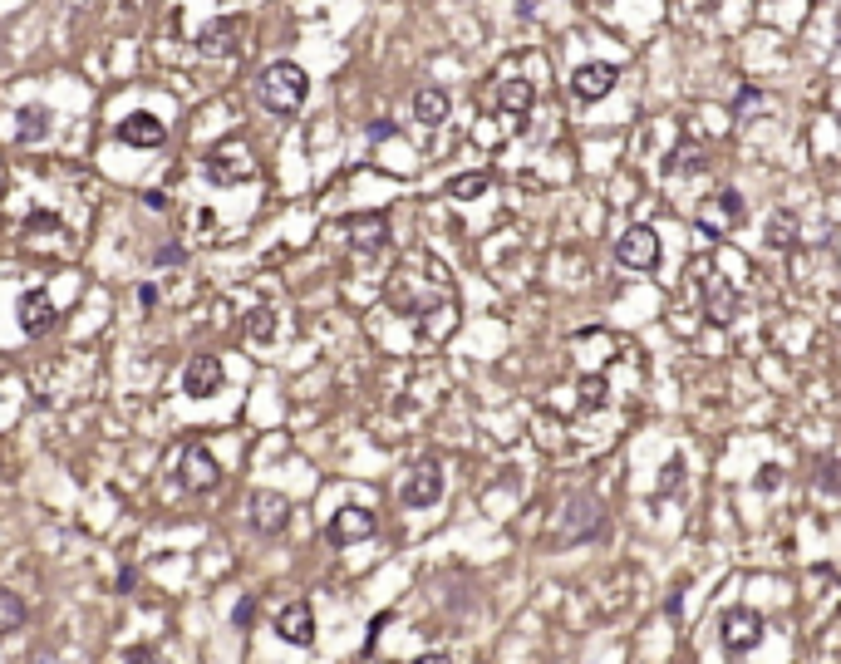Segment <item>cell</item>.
<instances>
[{
	"label": "cell",
	"mask_w": 841,
	"mask_h": 664,
	"mask_svg": "<svg viewBox=\"0 0 841 664\" xmlns=\"http://www.w3.org/2000/svg\"><path fill=\"white\" fill-rule=\"evenodd\" d=\"M251 94H256V104H261L266 114L291 119V114H301V104L310 99V79H305V69L296 60H271L256 74Z\"/></svg>",
	"instance_id": "6da1fadb"
},
{
	"label": "cell",
	"mask_w": 841,
	"mask_h": 664,
	"mask_svg": "<svg viewBox=\"0 0 841 664\" xmlns=\"http://www.w3.org/2000/svg\"><path fill=\"white\" fill-rule=\"evenodd\" d=\"M601 502L596 497H571L566 507H561V522H556V532H551V546H566V542H586V537H596L601 532Z\"/></svg>",
	"instance_id": "7a4b0ae2"
},
{
	"label": "cell",
	"mask_w": 841,
	"mask_h": 664,
	"mask_svg": "<svg viewBox=\"0 0 841 664\" xmlns=\"http://www.w3.org/2000/svg\"><path fill=\"white\" fill-rule=\"evenodd\" d=\"M738 222H743V197H738L733 187L709 192V197L699 202V212H694V227H699L704 237H728Z\"/></svg>",
	"instance_id": "3957f363"
},
{
	"label": "cell",
	"mask_w": 841,
	"mask_h": 664,
	"mask_svg": "<svg viewBox=\"0 0 841 664\" xmlns=\"http://www.w3.org/2000/svg\"><path fill=\"white\" fill-rule=\"evenodd\" d=\"M719 630H723V650L728 655H748V650H758L763 645V615L758 610H748V605H738V610H728L719 620Z\"/></svg>",
	"instance_id": "277c9868"
},
{
	"label": "cell",
	"mask_w": 841,
	"mask_h": 664,
	"mask_svg": "<svg viewBox=\"0 0 841 664\" xmlns=\"http://www.w3.org/2000/svg\"><path fill=\"white\" fill-rule=\"evenodd\" d=\"M207 178L222 182V187H232V182H251V178H256V163H251V153H246L241 143H217V148L207 153Z\"/></svg>",
	"instance_id": "5b68a950"
},
{
	"label": "cell",
	"mask_w": 841,
	"mask_h": 664,
	"mask_svg": "<svg viewBox=\"0 0 841 664\" xmlns=\"http://www.w3.org/2000/svg\"><path fill=\"white\" fill-rule=\"evenodd\" d=\"M615 256H620V266L655 271V266H660V232H655V227H630V232L615 242Z\"/></svg>",
	"instance_id": "8992f818"
},
{
	"label": "cell",
	"mask_w": 841,
	"mask_h": 664,
	"mask_svg": "<svg viewBox=\"0 0 841 664\" xmlns=\"http://www.w3.org/2000/svg\"><path fill=\"white\" fill-rule=\"evenodd\" d=\"M379 532V517L360 507V502H350V507H340L335 517H330V542L335 546H355V542H369Z\"/></svg>",
	"instance_id": "52a82bcc"
},
{
	"label": "cell",
	"mask_w": 841,
	"mask_h": 664,
	"mask_svg": "<svg viewBox=\"0 0 841 664\" xmlns=\"http://www.w3.org/2000/svg\"><path fill=\"white\" fill-rule=\"evenodd\" d=\"M438 497H443V468H438L433 458H423L419 468L409 473V483L399 487V502L414 507V512H423V507H433Z\"/></svg>",
	"instance_id": "ba28073f"
},
{
	"label": "cell",
	"mask_w": 841,
	"mask_h": 664,
	"mask_svg": "<svg viewBox=\"0 0 841 664\" xmlns=\"http://www.w3.org/2000/svg\"><path fill=\"white\" fill-rule=\"evenodd\" d=\"M237 50H241V25L232 15H222V20H212V25L197 30V55H207V60H232Z\"/></svg>",
	"instance_id": "9c48e42d"
},
{
	"label": "cell",
	"mask_w": 841,
	"mask_h": 664,
	"mask_svg": "<svg viewBox=\"0 0 841 664\" xmlns=\"http://www.w3.org/2000/svg\"><path fill=\"white\" fill-rule=\"evenodd\" d=\"M217 483H222L217 458H212L202 443H187V448H182V487H187V492H212Z\"/></svg>",
	"instance_id": "30bf717a"
},
{
	"label": "cell",
	"mask_w": 841,
	"mask_h": 664,
	"mask_svg": "<svg viewBox=\"0 0 841 664\" xmlns=\"http://www.w3.org/2000/svg\"><path fill=\"white\" fill-rule=\"evenodd\" d=\"M615 79H620V69H615V64L591 60V64H581V69L571 74V94H576L581 104H596V99H605V94L615 89Z\"/></svg>",
	"instance_id": "8fae6325"
},
{
	"label": "cell",
	"mask_w": 841,
	"mask_h": 664,
	"mask_svg": "<svg viewBox=\"0 0 841 664\" xmlns=\"http://www.w3.org/2000/svg\"><path fill=\"white\" fill-rule=\"evenodd\" d=\"M276 635H281L286 645H296V650L315 645V610H310L305 601L281 605V615H276Z\"/></svg>",
	"instance_id": "7c38bea8"
},
{
	"label": "cell",
	"mask_w": 841,
	"mask_h": 664,
	"mask_svg": "<svg viewBox=\"0 0 841 664\" xmlns=\"http://www.w3.org/2000/svg\"><path fill=\"white\" fill-rule=\"evenodd\" d=\"M246 507H251V527H256L261 537H276V532L286 527V512H291V507H286V497H281V492H271V487L251 492V502H246Z\"/></svg>",
	"instance_id": "4fadbf2b"
},
{
	"label": "cell",
	"mask_w": 841,
	"mask_h": 664,
	"mask_svg": "<svg viewBox=\"0 0 841 664\" xmlns=\"http://www.w3.org/2000/svg\"><path fill=\"white\" fill-rule=\"evenodd\" d=\"M217 389H222V360L217 355H197L182 369V394L187 399H212Z\"/></svg>",
	"instance_id": "5bb4252c"
},
{
	"label": "cell",
	"mask_w": 841,
	"mask_h": 664,
	"mask_svg": "<svg viewBox=\"0 0 841 664\" xmlns=\"http://www.w3.org/2000/svg\"><path fill=\"white\" fill-rule=\"evenodd\" d=\"M119 143H128V148H163V143H168V128H163V119H153V114H128V119L119 123Z\"/></svg>",
	"instance_id": "9a60e30c"
},
{
	"label": "cell",
	"mask_w": 841,
	"mask_h": 664,
	"mask_svg": "<svg viewBox=\"0 0 841 664\" xmlns=\"http://www.w3.org/2000/svg\"><path fill=\"white\" fill-rule=\"evenodd\" d=\"M55 325V301L45 291H25L20 296V330L25 335H45Z\"/></svg>",
	"instance_id": "2e32d148"
},
{
	"label": "cell",
	"mask_w": 841,
	"mask_h": 664,
	"mask_svg": "<svg viewBox=\"0 0 841 664\" xmlns=\"http://www.w3.org/2000/svg\"><path fill=\"white\" fill-rule=\"evenodd\" d=\"M502 114L507 119H527L532 114V104H537V89H532V79H502Z\"/></svg>",
	"instance_id": "e0dca14e"
},
{
	"label": "cell",
	"mask_w": 841,
	"mask_h": 664,
	"mask_svg": "<svg viewBox=\"0 0 841 664\" xmlns=\"http://www.w3.org/2000/svg\"><path fill=\"white\" fill-rule=\"evenodd\" d=\"M448 109H453V104H448V94H443V89H433V84H423L419 94H414V119H419L423 128H438V123L448 119Z\"/></svg>",
	"instance_id": "ac0fdd59"
},
{
	"label": "cell",
	"mask_w": 841,
	"mask_h": 664,
	"mask_svg": "<svg viewBox=\"0 0 841 664\" xmlns=\"http://www.w3.org/2000/svg\"><path fill=\"white\" fill-rule=\"evenodd\" d=\"M704 291H709V320H714V325H728V320H733V310H738L733 286H723L719 276H704Z\"/></svg>",
	"instance_id": "d6986e66"
},
{
	"label": "cell",
	"mask_w": 841,
	"mask_h": 664,
	"mask_svg": "<svg viewBox=\"0 0 841 664\" xmlns=\"http://www.w3.org/2000/svg\"><path fill=\"white\" fill-rule=\"evenodd\" d=\"M25 601L15 596V591H0V635H15L20 625H25Z\"/></svg>",
	"instance_id": "ffe728a7"
},
{
	"label": "cell",
	"mask_w": 841,
	"mask_h": 664,
	"mask_svg": "<svg viewBox=\"0 0 841 664\" xmlns=\"http://www.w3.org/2000/svg\"><path fill=\"white\" fill-rule=\"evenodd\" d=\"M768 242L778 246V251H792V242H797V212H773V222H768Z\"/></svg>",
	"instance_id": "44dd1931"
},
{
	"label": "cell",
	"mask_w": 841,
	"mask_h": 664,
	"mask_svg": "<svg viewBox=\"0 0 841 664\" xmlns=\"http://www.w3.org/2000/svg\"><path fill=\"white\" fill-rule=\"evenodd\" d=\"M492 187V173H463V178L448 182V197H458V202H473V197H482Z\"/></svg>",
	"instance_id": "7402d4cb"
},
{
	"label": "cell",
	"mask_w": 841,
	"mask_h": 664,
	"mask_svg": "<svg viewBox=\"0 0 841 664\" xmlns=\"http://www.w3.org/2000/svg\"><path fill=\"white\" fill-rule=\"evenodd\" d=\"M246 335H251L256 345H271V340H276V315H271L266 305H256V310L246 315Z\"/></svg>",
	"instance_id": "603a6c76"
},
{
	"label": "cell",
	"mask_w": 841,
	"mask_h": 664,
	"mask_svg": "<svg viewBox=\"0 0 841 664\" xmlns=\"http://www.w3.org/2000/svg\"><path fill=\"white\" fill-rule=\"evenodd\" d=\"M50 133V109H20V143H35Z\"/></svg>",
	"instance_id": "cb8c5ba5"
},
{
	"label": "cell",
	"mask_w": 841,
	"mask_h": 664,
	"mask_svg": "<svg viewBox=\"0 0 841 664\" xmlns=\"http://www.w3.org/2000/svg\"><path fill=\"white\" fill-rule=\"evenodd\" d=\"M355 227H360V232H364V237H360V251H379V246H384V237H389V227H384V217H360Z\"/></svg>",
	"instance_id": "d4e9b609"
},
{
	"label": "cell",
	"mask_w": 841,
	"mask_h": 664,
	"mask_svg": "<svg viewBox=\"0 0 841 664\" xmlns=\"http://www.w3.org/2000/svg\"><path fill=\"white\" fill-rule=\"evenodd\" d=\"M817 487H822V492H841V463L827 458V463H822V473H817Z\"/></svg>",
	"instance_id": "484cf974"
},
{
	"label": "cell",
	"mask_w": 841,
	"mask_h": 664,
	"mask_svg": "<svg viewBox=\"0 0 841 664\" xmlns=\"http://www.w3.org/2000/svg\"><path fill=\"white\" fill-rule=\"evenodd\" d=\"M414 664H448V655H419Z\"/></svg>",
	"instance_id": "4316f807"
},
{
	"label": "cell",
	"mask_w": 841,
	"mask_h": 664,
	"mask_svg": "<svg viewBox=\"0 0 841 664\" xmlns=\"http://www.w3.org/2000/svg\"><path fill=\"white\" fill-rule=\"evenodd\" d=\"M704 5H719V0H704Z\"/></svg>",
	"instance_id": "83f0119b"
}]
</instances>
